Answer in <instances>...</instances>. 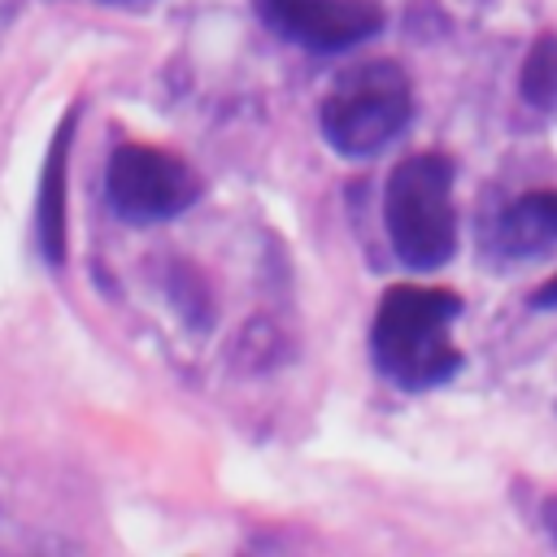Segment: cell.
<instances>
[{
    "instance_id": "obj_5",
    "label": "cell",
    "mask_w": 557,
    "mask_h": 557,
    "mask_svg": "<svg viewBox=\"0 0 557 557\" xmlns=\"http://www.w3.org/2000/svg\"><path fill=\"white\" fill-rule=\"evenodd\" d=\"M261 22L309 52H344L383 30L374 0H257Z\"/></svg>"
},
{
    "instance_id": "obj_7",
    "label": "cell",
    "mask_w": 557,
    "mask_h": 557,
    "mask_svg": "<svg viewBox=\"0 0 557 557\" xmlns=\"http://www.w3.org/2000/svg\"><path fill=\"white\" fill-rule=\"evenodd\" d=\"M70 135H74V109L61 117V126L48 144L39 200H35V235H39V252H44L48 265L65 261V157H70Z\"/></svg>"
},
{
    "instance_id": "obj_2",
    "label": "cell",
    "mask_w": 557,
    "mask_h": 557,
    "mask_svg": "<svg viewBox=\"0 0 557 557\" xmlns=\"http://www.w3.org/2000/svg\"><path fill=\"white\" fill-rule=\"evenodd\" d=\"M383 222L392 252L409 270H440L457 252L453 161L444 152H413L387 174Z\"/></svg>"
},
{
    "instance_id": "obj_1",
    "label": "cell",
    "mask_w": 557,
    "mask_h": 557,
    "mask_svg": "<svg viewBox=\"0 0 557 557\" xmlns=\"http://www.w3.org/2000/svg\"><path fill=\"white\" fill-rule=\"evenodd\" d=\"M457 313H461V296L448 287H422V283L387 287L379 296L370 326L379 374L405 392H426L448 383L461 370V352L448 335Z\"/></svg>"
},
{
    "instance_id": "obj_3",
    "label": "cell",
    "mask_w": 557,
    "mask_h": 557,
    "mask_svg": "<svg viewBox=\"0 0 557 557\" xmlns=\"http://www.w3.org/2000/svg\"><path fill=\"white\" fill-rule=\"evenodd\" d=\"M413 117V87L396 61H366L344 70L322 96V135L339 157L366 161L383 152Z\"/></svg>"
},
{
    "instance_id": "obj_8",
    "label": "cell",
    "mask_w": 557,
    "mask_h": 557,
    "mask_svg": "<svg viewBox=\"0 0 557 557\" xmlns=\"http://www.w3.org/2000/svg\"><path fill=\"white\" fill-rule=\"evenodd\" d=\"M518 91L540 113L557 109V30L535 35V44L522 61V74H518Z\"/></svg>"
},
{
    "instance_id": "obj_9",
    "label": "cell",
    "mask_w": 557,
    "mask_h": 557,
    "mask_svg": "<svg viewBox=\"0 0 557 557\" xmlns=\"http://www.w3.org/2000/svg\"><path fill=\"white\" fill-rule=\"evenodd\" d=\"M531 305H535V309H557V274L531 292Z\"/></svg>"
},
{
    "instance_id": "obj_4",
    "label": "cell",
    "mask_w": 557,
    "mask_h": 557,
    "mask_svg": "<svg viewBox=\"0 0 557 557\" xmlns=\"http://www.w3.org/2000/svg\"><path fill=\"white\" fill-rule=\"evenodd\" d=\"M104 191L117 218L126 222H165L178 218L183 209L196 205L200 196V178L196 170L152 144H117L109 157V174H104Z\"/></svg>"
},
{
    "instance_id": "obj_6",
    "label": "cell",
    "mask_w": 557,
    "mask_h": 557,
    "mask_svg": "<svg viewBox=\"0 0 557 557\" xmlns=\"http://www.w3.org/2000/svg\"><path fill=\"white\" fill-rule=\"evenodd\" d=\"M557 244V191H527L505 205L496 222V248L509 261H535Z\"/></svg>"
}]
</instances>
